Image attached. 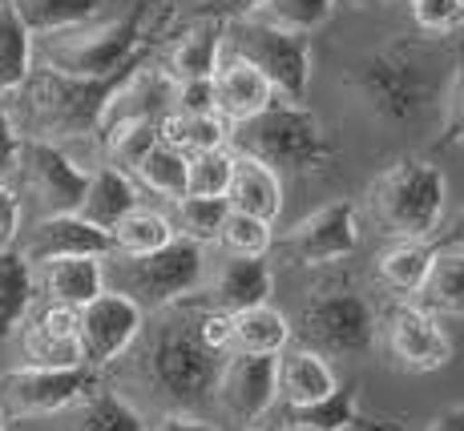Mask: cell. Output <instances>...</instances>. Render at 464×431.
<instances>
[{"label": "cell", "mask_w": 464, "mask_h": 431, "mask_svg": "<svg viewBox=\"0 0 464 431\" xmlns=\"http://www.w3.org/2000/svg\"><path fill=\"white\" fill-rule=\"evenodd\" d=\"M218 351H210L198 339L194 322V294L174 307H162L154 319V330L146 335L138 351V371L146 388L166 403L169 411H198L214 395L218 383Z\"/></svg>", "instance_id": "cell-1"}, {"label": "cell", "mask_w": 464, "mask_h": 431, "mask_svg": "<svg viewBox=\"0 0 464 431\" xmlns=\"http://www.w3.org/2000/svg\"><path fill=\"white\" fill-rule=\"evenodd\" d=\"M235 154H246L263 166H271L275 174H327V166L335 161L332 133H327L324 118L315 110H307L303 101H271L258 118L235 125Z\"/></svg>", "instance_id": "cell-2"}, {"label": "cell", "mask_w": 464, "mask_h": 431, "mask_svg": "<svg viewBox=\"0 0 464 431\" xmlns=\"http://www.w3.org/2000/svg\"><path fill=\"white\" fill-rule=\"evenodd\" d=\"M432 69H436L432 53L420 49V44H388V49H376L363 61H355L352 85L380 121L412 125L432 105L436 93Z\"/></svg>", "instance_id": "cell-3"}, {"label": "cell", "mask_w": 464, "mask_h": 431, "mask_svg": "<svg viewBox=\"0 0 464 431\" xmlns=\"http://www.w3.org/2000/svg\"><path fill=\"white\" fill-rule=\"evenodd\" d=\"M291 335L324 359H363L380 339V314L355 283H324L303 302Z\"/></svg>", "instance_id": "cell-4"}, {"label": "cell", "mask_w": 464, "mask_h": 431, "mask_svg": "<svg viewBox=\"0 0 464 431\" xmlns=\"http://www.w3.org/2000/svg\"><path fill=\"white\" fill-rule=\"evenodd\" d=\"M444 169L428 158H400L372 182V210L396 242L436 238L444 218Z\"/></svg>", "instance_id": "cell-5"}, {"label": "cell", "mask_w": 464, "mask_h": 431, "mask_svg": "<svg viewBox=\"0 0 464 431\" xmlns=\"http://www.w3.org/2000/svg\"><path fill=\"white\" fill-rule=\"evenodd\" d=\"M138 69V65H133ZM133 69L118 77H65L53 69H33V77L24 81V105L33 118V138L41 141H57V138H85V133H102L105 105H110L113 89L126 81Z\"/></svg>", "instance_id": "cell-6"}, {"label": "cell", "mask_w": 464, "mask_h": 431, "mask_svg": "<svg viewBox=\"0 0 464 431\" xmlns=\"http://www.w3.org/2000/svg\"><path fill=\"white\" fill-rule=\"evenodd\" d=\"M146 5H133L126 16L110 24H93V29H73L61 33V37H49V49H44V69L65 77H118L126 69L141 65L146 53H141V41H146Z\"/></svg>", "instance_id": "cell-7"}, {"label": "cell", "mask_w": 464, "mask_h": 431, "mask_svg": "<svg viewBox=\"0 0 464 431\" xmlns=\"http://www.w3.org/2000/svg\"><path fill=\"white\" fill-rule=\"evenodd\" d=\"M230 57L246 61L266 77L275 97L303 101L311 85V37L275 29L263 21H230Z\"/></svg>", "instance_id": "cell-8"}, {"label": "cell", "mask_w": 464, "mask_h": 431, "mask_svg": "<svg viewBox=\"0 0 464 431\" xmlns=\"http://www.w3.org/2000/svg\"><path fill=\"white\" fill-rule=\"evenodd\" d=\"M118 286L110 291H121L138 302L141 311H162L174 307V302L190 299L194 291L202 286V246L190 238L166 242L162 250L146 258H118Z\"/></svg>", "instance_id": "cell-9"}, {"label": "cell", "mask_w": 464, "mask_h": 431, "mask_svg": "<svg viewBox=\"0 0 464 431\" xmlns=\"http://www.w3.org/2000/svg\"><path fill=\"white\" fill-rule=\"evenodd\" d=\"M93 388L102 383L89 367H16L0 375V411L5 419L65 416Z\"/></svg>", "instance_id": "cell-10"}, {"label": "cell", "mask_w": 464, "mask_h": 431, "mask_svg": "<svg viewBox=\"0 0 464 431\" xmlns=\"http://www.w3.org/2000/svg\"><path fill=\"white\" fill-rule=\"evenodd\" d=\"M146 330V311L121 291L105 286L93 302H85L77 311V343H82V363L89 371H105L113 367L121 355Z\"/></svg>", "instance_id": "cell-11"}, {"label": "cell", "mask_w": 464, "mask_h": 431, "mask_svg": "<svg viewBox=\"0 0 464 431\" xmlns=\"http://www.w3.org/2000/svg\"><path fill=\"white\" fill-rule=\"evenodd\" d=\"M383 347H388L392 363L408 375H432L452 363V339L440 327V314L412 307V302H396L388 319L380 322Z\"/></svg>", "instance_id": "cell-12"}, {"label": "cell", "mask_w": 464, "mask_h": 431, "mask_svg": "<svg viewBox=\"0 0 464 431\" xmlns=\"http://www.w3.org/2000/svg\"><path fill=\"white\" fill-rule=\"evenodd\" d=\"M16 169H21L29 194L41 202V218L49 214H77L89 186V169H82L57 141L41 138H21V154H16Z\"/></svg>", "instance_id": "cell-13"}, {"label": "cell", "mask_w": 464, "mask_h": 431, "mask_svg": "<svg viewBox=\"0 0 464 431\" xmlns=\"http://www.w3.org/2000/svg\"><path fill=\"white\" fill-rule=\"evenodd\" d=\"M291 263L299 266H327L347 258L360 246V214L352 202H327L315 214L299 218L287 235L279 238Z\"/></svg>", "instance_id": "cell-14"}, {"label": "cell", "mask_w": 464, "mask_h": 431, "mask_svg": "<svg viewBox=\"0 0 464 431\" xmlns=\"http://www.w3.org/2000/svg\"><path fill=\"white\" fill-rule=\"evenodd\" d=\"M214 399L238 427H255L279 399L275 355H227L218 367Z\"/></svg>", "instance_id": "cell-15"}, {"label": "cell", "mask_w": 464, "mask_h": 431, "mask_svg": "<svg viewBox=\"0 0 464 431\" xmlns=\"http://www.w3.org/2000/svg\"><path fill=\"white\" fill-rule=\"evenodd\" d=\"M29 266L53 263V258H110L113 238L105 230L89 226L77 214H49L29 230V238L16 246Z\"/></svg>", "instance_id": "cell-16"}, {"label": "cell", "mask_w": 464, "mask_h": 431, "mask_svg": "<svg viewBox=\"0 0 464 431\" xmlns=\"http://www.w3.org/2000/svg\"><path fill=\"white\" fill-rule=\"evenodd\" d=\"M16 335H21L24 367H85L77 343V311L41 302L29 311Z\"/></svg>", "instance_id": "cell-17"}, {"label": "cell", "mask_w": 464, "mask_h": 431, "mask_svg": "<svg viewBox=\"0 0 464 431\" xmlns=\"http://www.w3.org/2000/svg\"><path fill=\"white\" fill-rule=\"evenodd\" d=\"M275 375H279V399L291 411L315 407V403H324L339 388L332 359L315 355L311 347H299V343L275 355Z\"/></svg>", "instance_id": "cell-18"}, {"label": "cell", "mask_w": 464, "mask_h": 431, "mask_svg": "<svg viewBox=\"0 0 464 431\" xmlns=\"http://www.w3.org/2000/svg\"><path fill=\"white\" fill-rule=\"evenodd\" d=\"M37 291L53 307L82 311L105 291V258H53V263L33 266Z\"/></svg>", "instance_id": "cell-19"}, {"label": "cell", "mask_w": 464, "mask_h": 431, "mask_svg": "<svg viewBox=\"0 0 464 431\" xmlns=\"http://www.w3.org/2000/svg\"><path fill=\"white\" fill-rule=\"evenodd\" d=\"M271 101H279L275 89L266 85V77L246 65V61L230 57L227 65H218V73H214V113L227 125H243V121L258 118Z\"/></svg>", "instance_id": "cell-20"}, {"label": "cell", "mask_w": 464, "mask_h": 431, "mask_svg": "<svg viewBox=\"0 0 464 431\" xmlns=\"http://www.w3.org/2000/svg\"><path fill=\"white\" fill-rule=\"evenodd\" d=\"M227 206L235 214L258 218L271 226L283 214V177L275 174L263 161L235 154V169H230V186H227Z\"/></svg>", "instance_id": "cell-21"}, {"label": "cell", "mask_w": 464, "mask_h": 431, "mask_svg": "<svg viewBox=\"0 0 464 431\" xmlns=\"http://www.w3.org/2000/svg\"><path fill=\"white\" fill-rule=\"evenodd\" d=\"M138 206L141 202H138L133 177L105 161V166L89 169V186H85L82 206H77V218L89 222V226H97V230H105V235H113V226H118L130 210H138Z\"/></svg>", "instance_id": "cell-22"}, {"label": "cell", "mask_w": 464, "mask_h": 431, "mask_svg": "<svg viewBox=\"0 0 464 431\" xmlns=\"http://www.w3.org/2000/svg\"><path fill=\"white\" fill-rule=\"evenodd\" d=\"M271 294H275V271L266 258H227L222 271L214 274L210 302L227 314H238L271 302Z\"/></svg>", "instance_id": "cell-23"}, {"label": "cell", "mask_w": 464, "mask_h": 431, "mask_svg": "<svg viewBox=\"0 0 464 431\" xmlns=\"http://www.w3.org/2000/svg\"><path fill=\"white\" fill-rule=\"evenodd\" d=\"M222 33H227V24L222 21L198 16V21H194L190 29L174 41V49H169V61H166L169 81L182 85V81H210L214 73H218V65H222L218 61Z\"/></svg>", "instance_id": "cell-24"}, {"label": "cell", "mask_w": 464, "mask_h": 431, "mask_svg": "<svg viewBox=\"0 0 464 431\" xmlns=\"http://www.w3.org/2000/svg\"><path fill=\"white\" fill-rule=\"evenodd\" d=\"M291 347V319L271 302L230 314V355H279Z\"/></svg>", "instance_id": "cell-25"}, {"label": "cell", "mask_w": 464, "mask_h": 431, "mask_svg": "<svg viewBox=\"0 0 464 431\" xmlns=\"http://www.w3.org/2000/svg\"><path fill=\"white\" fill-rule=\"evenodd\" d=\"M65 431H150V427L126 395L93 388L82 403H73L65 411Z\"/></svg>", "instance_id": "cell-26"}, {"label": "cell", "mask_w": 464, "mask_h": 431, "mask_svg": "<svg viewBox=\"0 0 464 431\" xmlns=\"http://www.w3.org/2000/svg\"><path fill=\"white\" fill-rule=\"evenodd\" d=\"M37 302V274L24 263L21 250H0V343L21 330Z\"/></svg>", "instance_id": "cell-27"}, {"label": "cell", "mask_w": 464, "mask_h": 431, "mask_svg": "<svg viewBox=\"0 0 464 431\" xmlns=\"http://www.w3.org/2000/svg\"><path fill=\"white\" fill-rule=\"evenodd\" d=\"M8 5L21 16L24 29L33 33V41L85 29V24L102 13V0H8Z\"/></svg>", "instance_id": "cell-28"}, {"label": "cell", "mask_w": 464, "mask_h": 431, "mask_svg": "<svg viewBox=\"0 0 464 431\" xmlns=\"http://www.w3.org/2000/svg\"><path fill=\"white\" fill-rule=\"evenodd\" d=\"M420 299H424V311L464 319V250L460 246L432 250V266H428V278L420 286Z\"/></svg>", "instance_id": "cell-29"}, {"label": "cell", "mask_w": 464, "mask_h": 431, "mask_svg": "<svg viewBox=\"0 0 464 431\" xmlns=\"http://www.w3.org/2000/svg\"><path fill=\"white\" fill-rule=\"evenodd\" d=\"M33 77V33L21 24L8 0H0V97L21 93Z\"/></svg>", "instance_id": "cell-30"}, {"label": "cell", "mask_w": 464, "mask_h": 431, "mask_svg": "<svg viewBox=\"0 0 464 431\" xmlns=\"http://www.w3.org/2000/svg\"><path fill=\"white\" fill-rule=\"evenodd\" d=\"M158 138L166 141V146H174L178 154L194 158V154H210V149H227V121L214 118V113H202V118H194V113H174L169 110L162 121H158Z\"/></svg>", "instance_id": "cell-31"}, {"label": "cell", "mask_w": 464, "mask_h": 431, "mask_svg": "<svg viewBox=\"0 0 464 431\" xmlns=\"http://www.w3.org/2000/svg\"><path fill=\"white\" fill-rule=\"evenodd\" d=\"M186 154H178L174 146H166L162 138L154 141V146L141 154V161L133 166V186H141V190L166 197V202H182L186 197Z\"/></svg>", "instance_id": "cell-32"}, {"label": "cell", "mask_w": 464, "mask_h": 431, "mask_svg": "<svg viewBox=\"0 0 464 431\" xmlns=\"http://www.w3.org/2000/svg\"><path fill=\"white\" fill-rule=\"evenodd\" d=\"M113 254L110 258H146L154 250H162L166 242H174V226H169L166 214L150 210V206H138L126 218L113 226Z\"/></svg>", "instance_id": "cell-33"}, {"label": "cell", "mask_w": 464, "mask_h": 431, "mask_svg": "<svg viewBox=\"0 0 464 431\" xmlns=\"http://www.w3.org/2000/svg\"><path fill=\"white\" fill-rule=\"evenodd\" d=\"M428 266H432V250H428L424 242H392L376 258V278L392 294L408 299V294H420Z\"/></svg>", "instance_id": "cell-34"}, {"label": "cell", "mask_w": 464, "mask_h": 431, "mask_svg": "<svg viewBox=\"0 0 464 431\" xmlns=\"http://www.w3.org/2000/svg\"><path fill=\"white\" fill-rule=\"evenodd\" d=\"M335 5L339 0H263V8L255 16H246V21H263V24H275V29L311 37L315 29H324L332 21Z\"/></svg>", "instance_id": "cell-35"}, {"label": "cell", "mask_w": 464, "mask_h": 431, "mask_svg": "<svg viewBox=\"0 0 464 431\" xmlns=\"http://www.w3.org/2000/svg\"><path fill=\"white\" fill-rule=\"evenodd\" d=\"M227 214H230L227 197H182V202H174V222L169 226H174L178 238L207 246V242H218Z\"/></svg>", "instance_id": "cell-36"}, {"label": "cell", "mask_w": 464, "mask_h": 431, "mask_svg": "<svg viewBox=\"0 0 464 431\" xmlns=\"http://www.w3.org/2000/svg\"><path fill=\"white\" fill-rule=\"evenodd\" d=\"M235 154L230 149H210L186 161V197H227Z\"/></svg>", "instance_id": "cell-37"}, {"label": "cell", "mask_w": 464, "mask_h": 431, "mask_svg": "<svg viewBox=\"0 0 464 431\" xmlns=\"http://www.w3.org/2000/svg\"><path fill=\"white\" fill-rule=\"evenodd\" d=\"M291 419H295V424H311L319 431H347L360 424V395H355V388H335L324 403H315V407L291 411Z\"/></svg>", "instance_id": "cell-38"}, {"label": "cell", "mask_w": 464, "mask_h": 431, "mask_svg": "<svg viewBox=\"0 0 464 431\" xmlns=\"http://www.w3.org/2000/svg\"><path fill=\"white\" fill-rule=\"evenodd\" d=\"M271 226L258 218H246V214H227V222H222V235H218V246L227 250V258H266V250H271Z\"/></svg>", "instance_id": "cell-39"}, {"label": "cell", "mask_w": 464, "mask_h": 431, "mask_svg": "<svg viewBox=\"0 0 464 431\" xmlns=\"http://www.w3.org/2000/svg\"><path fill=\"white\" fill-rule=\"evenodd\" d=\"M412 21L428 37H452L464 29V0H412Z\"/></svg>", "instance_id": "cell-40"}, {"label": "cell", "mask_w": 464, "mask_h": 431, "mask_svg": "<svg viewBox=\"0 0 464 431\" xmlns=\"http://www.w3.org/2000/svg\"><path fill=\"white\" fill-rule=\"evenodd\" d=\"M444 146L464 149V41L457 44V61H452L449 105H444Z\"/></svg>", "instance_id": "cell-41"}, {"label": "cell", "mask_w": 464, "mask_h": 431, "mask_svg": "<svg viewBox=\"0 0 464 431\" xmlns=\"http://www.w3.org/2000/svg\"><path fill=\"white\" fill-rule=\"evenodd\" d=\"M194 322H198V339L218 355H230V314L218 311L214 302L194 299Z\"/></svg>", "instance_id": "cell-42"}, {"label": "cell", "mask_w": 464, "mask_h": 431, "mask_svg": "<svg viewBox=\"0 0 464 431\" xmlns=\"http://www.w3.org/2000/svg\"><path fill=\"white\" fill-rule=\"evenodd\" d=\"M174 113H194V118L214 113V77L210 81H182V85L174 89ZM214 118H218V113H214Z\"/></svg>", "instance_id": "cell-43"}, {"label": "cell", "mask_w": 464, "mask_h": 431, "mask_svg": "<svg viewBox=\"0 0 464 431\" xmlns=\"http://www.w3.org/2000/svg\"><path fill=\"white\" fill-rule=\"evenodd\" d=\"M21 194L13 190V186L0 177V250H13L16 238H21Z\"/></svg>", "instance_id": "cell-44"}, {"label": "cell", "mask_w": 464, "mask_h": 431, "mask_svg": "<svg viewBox=\"0 0 464 431\" xmlns=\"http://www.w3.org/2000/svg\"><path fill=\"white\" fill-rule=\"evenodd\" d=\"M258 8H263V0H202V16H210V21H246V16H255Z\"/></svg>", "instance_id": "cell-45"}, {"label": "cell", "mask_w": 464, "mask_h": 431, "mask_svg": "<svg viewBox=\"0 0 464 431\" xmlns=\"http://www.w3.org/2000/svg\"><path fill=\"white\" fill-rule=\"evenodd\" d=\"M16 154H21V133H16L13 113L0 105V177L16 169Z\"/></svg>", "instance_id": "cell-46"}, {"label": "cell", "mask_w": 464, "mask_h": 431, "mask_svg": "<svg viewBox=\"0 0 464 431\" xmlns=\"http://www.w3.org/2000/svg\"><path fill=\"white\" fill-rule=\"evenodd\" d=\"M154 431H222V427L207 424V419L194 416V411H166V416L154 424Z\"/></svg>", "instance_id": "cell-47"}, {"label": "cell", "mask_w": 464, "mask_h": 431, "mask_svg": "<svg viewBox=\"0 0 464 431\" xmlns=\"http://www.w3.org/2000/svg\"><path fill=\"white\" fill-rule=\"evenodd\" d=\"M428 431H464V403H457V407L440 411V416L428 424Z\"/></svg>", "instance_id": "cell-48"}, {"label": "cell", "mask_w": 464, "mask_h": 431, "mask_svg": "<svg viewBox=\"0 0 464 431\" xmlns=\"http://www.w3.org/2000/svg\"><path fill=\"white\" fill-rule=\"evenodd\" d=\"M444 246H460V250H464V214L440 235V250H444Z\"/></svg>", "instance_id": "cell-49"}, {"label": "cell", "mask_w": 464, "mask_h": 431, "mask_svg": "<svg viewBox=\"0 0 464 431\" xmlns=\"http://www.w3.org/2000/svg\"><path fill=\"white\" fill-rule=\"evenodd\" d=\"M279 431H319V427H311V424H295V419H287Z\"/></svg>", "instance_id": "cell-50"}, {"label": "cell", "mask_w": 464, "mask_h": 431, "mask_svg": "<svg viewBox=\"0 0 464 431\" xmlns=\"http://www.w3.org/2000/svg\"><path fill=\"white\" fill-rule=\"evenodd\" d=\"M347 5H380V0H347Z\"/></svg>", "instance_id": "cell-51"}, {"label": "cell", "mask_w": 464, "mask_h": 431, "mask_svg": "<svg viewBox=\"0 0 464 431\" xmlns=\"http://www.w3.org/2000/svg\"><path fill=\"white\" fill-rule=\"evenodd\" d=\"M0 431H8V419H5V411H0Z\"/></svg>", "instance_id": "cell-52"}, {"label": "cell", "mask_w": 464, "mask_h": 431, "mask_svg": "<svg viewBox=\"0 0 464 431\" xmlns=\"http://www.w3.org/2000/svg\"><path fill=\"white\" fill-rule=\"evenodd\" d=\"M235 431H255V427H235Z\"/></svg>", "instance_id": "cell-53"}]
</instances>
